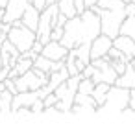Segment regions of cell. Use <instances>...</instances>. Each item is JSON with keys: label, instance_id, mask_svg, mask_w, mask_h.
Returning <instances> with one entry per match:
<instances>
[{"label": "cell", "instance_id": "6da1fadb", "mask_svg": "<svg viewBox=\"0 0 135 129\" xmlns=\"http://www.w3.org/2000/svg\"><path fill=\"white\" fill-rule=\"evenodd\" d=\"M63 30L65 32H63V37L59 43L63 46H67L69 50L76 48L80 44H91L102 33V19L98 13H94L91 8H87L85 11L69 19Z\"/></svg>", "mask_w": 135, "mask_h": 129}, {"label": "cell", "instance_id": "7a4b0ae2", "mask_svg": "<svg viewBox=\"0 0 135 129\" xmlns=\"http://www.w3.org/2000/svg\"><path fill=\"white\" fill-rule=\"evenodd\" d=\"M129 98L131 92L126 87H118V85H111L107 98L104 101V105H100L96 109L98 114H113V112H124L129 107Z\"/></svg>", "mask_w": 135, "mask_h": 129}, {"label": "cell", "instance_id": "3957f363", "mask_svg": "<svg viewBox=\"0 0 135 129\" xmlns=\"http://www.w3.org/2000/svg\"><path fill=\"white\" fill-rule=\"evenodd\" d=\"M57 17H59V8L57 4H48L43 11H41V19H39V26H37V41H41L43 44H46L50 41V35H52V30L56 28V22H57Z\"/></svg>", "mask_w": 135, "mask_h": 129}, {"label": "cell", "instance_id": "277c9868", "mask_svg": "<svg viewBox=\"0 0 135 129\" xmlns=\"http://www.w3.org/2000/svg\"><path fill=\"white\" fill-rule=\"evenodd\" d=\"M8 39L15 44V48L22 54V52H28L32 50L33 43L37 41V33L33 30H30L28 26H11L9 32H8Z\"/></svg>", "mask_w": 135, "mask_h": 129}, {"label": "cell", "instance_id": "5b68a950", "mask_svg": "<svg viewBox=\"0 0 135 129\" xmlns=\"http://www.w3.org/2000/svg\"><path fill=\"white\" fill-rule=\"evenodd\" d=\"M100 19H102V33L115 39L120 33V26L126 19V11L124 9H102Z\"/></svg>", "mask_w": 135, "mask_h": 129}, {"label": "cell", "instance_id": "8992f818", "mask_svg": "<svg viewBox=\"0 0 135 129\" xmlns=\"http://www.w3.org/2000/svg\"><path fill=\"white\" fill-rule=\"evenodd\" d=\"M111 48H113V37H109V35H105V33H100V35L91 43V61H93V59L105 57Z\"/></svg>", "mask_w": 135, "mask_h": 129}, {"label": "cell", "instance_id": "52a82bcc", "mask_svg": "<svg viewBox=\"0 0 135 129\" xmlns=\"http://www.w3.org/2000/svg\"><path fill=\"white\" fill-rule=\"evenodd\" d=\"M30 0H8V4L4 8V22H15L22 17L24 9L28 8Z\"/></svg>", "mask_w": 135, "mask_h": 129}, {"label": "cell", "instance_id": "ba28073f", "mask_svg": "<svg viewBox=\"0 0 135 129\" xmlns=\"http://www.w3.org/2000/svg\"><path fill=\"white\" fill-rule=\"evenodd\" d=\"M69 48L63 46L59 41H48L45 46H43V55H46L48 59H54V61H65L67 55H69Z\"/></svg>", "mask_w": 135, "mask_h": 129}, {"label": "cell", "instance_id": "9c48e42d", "mask_svg": "<svg viewBox=\"0 0 135 129\" xmlns=\"http://www.w3.org/2000/svg\"><path fill=\"white\" fill-rule=\"evenodd\" d=\"M96 109H98V105H96L93 94H81V92L76 94L72 112H96Z\"/></svg>", "mask_w": 135, "mask_h": 129}, {"label": "cell", "instance_id": "30bf717a", "mask_svg": "<svg viewBox=\"0 0 135 129\" xmlns=\"http://www.w3.org/2000/svg\"><path fill=\"white\" fill-rule=\"evenodd\" d=\"M41 98L39 90H24V92H17L13 96V103H11V112L19 111L21 107H32V103Z\"/></svg>", "mask_w": 135, "mask_h": 129}, {"label": "cell", "instance_id": "8fae6325", "mask_svg": "<svg viewBox=\"0 0 135 129\" xmlns=\"http://www.w3.org/2000/svg\"><path fill=\"white\" fill-rule=\"evenodd\" d=\"M113 46L115 48H118L129 61L135 57V39H131V37H128V35H117L115 39H113Z\"/></svg>", "mask_w": 135, "mask_h": 129}, {"label": "cell", "instance_id": "7c38bea8", "mask_svg": "<svg viewBox=\"0 0 135 129\" xmlns=\"http://www.w3.org/2000/svg\"><path fill=\"white\" fill-rule=\"evenodd\" d=\"M0 54H2V63L4 65H9V66H15L17 65V59L21 55V52L15 48V44L9 39H6L2 43V46H0Z\"/></svg>", "mask_w": 135, "mask_h": 129}, {"label": "cell", "instance_id": "4fadbf2b", "mask_svg": "<svg viewBox=\"0 0 135 129\" xmlns=\"http://www.w3.org/2000/svg\"><path fill=\"white\" fill-rule=\"evenodd\" d=\"M39 19H41V11H39L33 4H28V8L24 9V13H22V17H21L22 24H24V26H28V28H30V30H33V32H37Z\"/></svg>", "mask_w": 135, "mask_h": 129}, {"label": "cell", "instance_id": "5bb4252c", "mask_svg": "<svg viewBox=\"0 0 135 129\" xmlns=\"http://www.w3.org/2000/svg\"><path fill=\"white\" fill-rule=\"evenodd\" d=\"M33 66H37V68H41V70H45L46 74H50V72H56V70H59L61 66H65V61H54V59H48L46 55L39 54V55L35 57V61H33Z\"/></svg>", "mask_w": 135, "mask_h": 129}, {"label": "cell", "instance_id": "9a60e30c", "mask_svg": "<svg viewBox=\"0 0 135 129\" xmlns=\"http://www.w3.org/2000/svg\"><path fill=\"white\" fill-rule=\"evenodd\" d=\"M115 85H118V87H126V89H135V68L131 66V63H128V66H126V70L117 78V83Z\"/></svg>", "mask_w": 135, "mask_h": 129}, {"label": "cell", "instance_id": "2e32d148", "mask_svg": "<svg viewBox=\"0 0 135 129\" xmlns=\"http://www.w3.org/2000/svg\"><path fill=\"white\" fill-rule=\"evenodd\" d=\"M109 89H111V85L109 83H96V87H94V90H93V98H94V101H96V105L100 107V105H104V101H105V98H107V92H109Z\"/></svg>", "mask_w": 135, "mask_h": 129}, {"label": "cell", "instance_id": "e0dca14e", "mask_svg": "<svg viewBox=\"0 0 135 129\" xmlns=\"http://www.w3.org/2000/svg\"><path fill=\"white\" fill-rule=\"evenodd\" d=\"M57 8L63 15H67L69 19L78 15V6H76V0H57Z\"/></svg>", "mask_w": 135, "mask_h": 129}, {"label": "cell", "instance_id": "ac0fdd59", "mask_svg": "<svg viewBox=\"0 0 135 129\" xmlns=\"http://www.w3.org/2000/svg\"><path fill=\"white\" fill-rule=\"evenodd\" d=\"M13 92H9L8 89L0 92V112L2 114H9L11 112V103H13Z\"/></svg>", "mask_w": 135, "mask_h": 129}, {"label": "cell", "instance_id": "d6986e66", "mask_svg": "<svg viewBox=\"0 0 135 129\" xmlns=\"http://www.w3.org/2000/svg\"><path fill=\"white\" fill-rule=\"evenodd\" d=\"M120 35H128L135 39V15H128L120 26Z\"/></svg>", "mask_w": 135, "mask_h": 129}, {"label": "cell", "instance_id": "ffe728a7", "mask_svg": "<svg viewBox=\"0 0 135 129\" xmlns=\"http://www.w3.org/2000/svg\"><path fill=\"white\" fill-rule=\"evenodd\" d=\"M94 87H96V83L91 78H81V81L78 85V92H81V94H93Z\"/></svg>", "mask_w": 135, "mask_h": 129}, {"label": "cell", "instance_id": "44dd1931", "mask_svg": "<svg viewBox=\"0 0 135 129\" xmlns=\"http://www.w3.org/2000/svg\"><path fill=\"white\" fill-rule=\"evenodd\" d=\"M43 111H45V101H43V98H37L32 103V112L33 114H43Z\"/></svg>", "mask_w": 135, "mask_h": 129}, {"label": "cell", "instance_id": "7402d4cb", "mask_svg": "<svg viewBox=\"0 0 135 129\" xmlns=\"http://www.w3.org/2000/svg\"><path fill=\"white\" fill-rule=\"evenodd\" d=\"M63 28H59V26H56L54 30H52V35H50V41H61V37H63Z\"/></svg>", "mask_w": 135, "mask_h": 129}, {"label": "cell", "instance_id": "603a6c76", "mask_svg": "<svg viewBox=\"0 0 135 129\" xmlns=\"http://www.w3.org/2000/svg\"><path fill=\"white\" fill-rule=\"evenodd\" d=\"M4 85H6V89L9 90V92H13V94H17L19 90H17V85H15V79L13 78H8V79H4Z\"/></svg>", "mask_w": 135, "mask_h": 129}, {"label": "cell", "instance_id": "cb8c5ba5", "mask_svg": "<svg viewBox=\"0 0 135 129\" xmlns=\"http://www.w3.org/2000/svg\"><path fill=\"white\" fill-rule=\"evenodd\" d=\"M9 72H11V66L9 65H4L2 68H0V81H4L9 78Z\"/></svg>", "mask_w": 135, "mask_h": 129}, {"label": "cell", "instance_id": "d4e9b609", "mask_svg": "<svg viewBox=\"0 0 135 129\" xmlns=\"http://www.w3.org/2000/svg\"><path fill=\"white\" fill-rule=\"evenodd\" d=\"M30 4H33L39 11H43L46 6H48V2H46V0H30Z\"/></svg>", "mask_w": 135, "mask_h": 129}, {"label": "cell", "instance_id": "484cf974", "mask_svg": "<svg viewBox=\"0 0 135 129\" xmlns=\"http://www.w3.org/2000/svg\"><path fill=\"white\" fill-rule=\"evenodd\" d=\"M43 46H45V44H43L41 41H35V43H33V46H32V50H33L35 54H41V52H43Z\"/></svg>", "mask_w": 135, "mask_h": 129}, {"label": "cell", "instance_id": "4316f807", "mask_svg": "<svg viewBox=\"0 0 135 129\" xmlns=\"http://www.w3.org/2000/svg\"><path fill=\"white\" fill-rule=\"evenodd\" d=\"M76 6H78V13H81V11L87 9L85 8V0H76Z\"/></svg>", "mask_w": 135, "mask_h": 129}, {"label": "cell", "instance_id": "83f0119b", "mask_svg": "<svg viewBox=\"0 0 135 129\" xmlns=\"http://www.w3.org/2000/svg\"><path fill=\"white\" fill-rule=\"evenodd\" d=\"M98 2V0H85V8H91V6H94Z\"/></svg>", "mask_w": 135, "mask_h": 129}, {"label": "cell", "instance_id": "f1b7e54d", "mask_svg": "<svg viewBox=\"0 0 135 129\" xmlns=\"http://www.w3.org/2000/svg\"><path fill=\"white\" fill-rule=\"evenodd\" d=\"M6 4H8V0H0V8H6Z\"/></svg>", "mask_w": 135, "mask_h": 129}, {"label": "cell", "instance_id": "f546056e", "mask_svg": "<svg viewBox=\"0 0 135 129\" xmlns=\"http://www.w3.org/2000/svg\"><path fill=\"white\" fill-rule=\"evenodd\" d=\"M2 90H6V85H4V81H0V92Z\"/></svg>", "mask_w": 135, "mask_h": 129}, {"label": "cell", "instance_id": "4dcf8cb0", "mask_svg": "<svg viewBox=\"0 0 135 129\" xmlns=\"http://www.w3.org/2000/svg\"><path fill=\"white\" fill-rule=\"evenodd\" d=\"M48 4H57V0H46Z\"/></svg>", "mask_w": 135, "mask_h": 129}, {"label": "cell", "instance_id": "1f68e13d", "mask_svg": "<svg viewBox=\"0 0 135 129\" xmlns=\"http://www.w3.org/2000/svg\"><path fill=\"white\" fill-rule=\"evenodd\" d=\"M4 66V63H2V54H0V68H2Z\"/></svg>", "mask_w": 135, "mask_h": 129}, {"label": "cell", "instance_id": "d6a6232c", "mask_svg": "<svg viewBox=\"0 0 135 129\" xmlns=\"http://www.w3.org/2000/svg\"><path fill=\"white\" fill-rule=\"evenodd\" d=\"M129 63H131V66H133V68H135V57H133V59H131V61H129Z\"/></svg>", "mask_w": 135, "mask_h": 129}, {"label": "cell", "instance_id": "836d02e7", "mask_svg": "<svg viewBox=\"0 0 135 129\" xmlns=\"http://www.w3.org/2000/svg\"><path fill=\"white\" fill-rule=\"evenodd\" d=\"M124 2H135V0H124Z\"/></svg>", "mask_w": 135, "mask_h": 129}]
</instances>
